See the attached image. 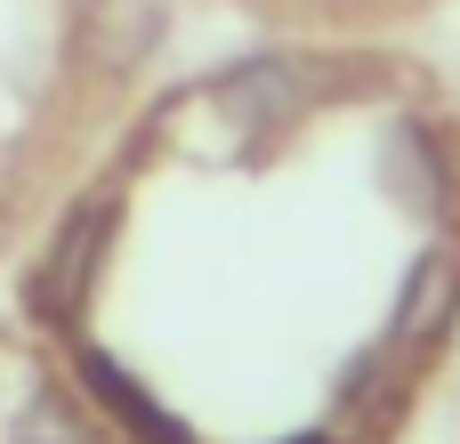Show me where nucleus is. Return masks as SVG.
Listing matches in <instances>:
<instances>
[{
    "label": "nucleus",
    "mask_w": 460,
    "mask_h": 444,
    "mask_svg": "<svg viewBox=\"0 0 460 444\" xmlns=\"http://www.w3.org/2000/svg\"><path fill=\"white\" fill-rule=\"evenodd\" d=\"M105 243H113V202L97 194V202H81V210L57 226V243H49L40 275H32V315H49V324H73V315L89 307V291H97Z\"/></svg>",
    "instance_id": "f257e3e1"
},
{
    "label": "nucleus",
    "mask_w": 460,
    "mask_h": 444,
    "mask_svg": "<svg viewBox=\"0 0 460 444\" xmlns=\"http://www.w3.org/2000/svg\"><path fill=\"white\" fill-rule=\"evenodd\" d=\"M170 0H81V57L105 81H129L154 49H162Z\"/></svg>",
    "instance_id": "f03ea898"
},
{
    "label": "nucleus",
    "mask_w": 460,
    "mask_h": 444,
    "mask_svg": "<svg viewBox=\"0 0 460 444\" xmlns=\"http://www.w3.org/2000/svg\"><path fill=\"white\" fill-rule=\"evenodd\" d=\"M453 307H460V259L453 251H429V259L404 275V299H396L388 340H396V348H437V332L453 324Z\"/></svg>",
    "instance_id": "7ed1b4c3"
},
{
    "label": "nucleus",
    "mask_w": 460,
    "mask_h": 444,
    "mask_svg": "<svg viewBox=\"0 0 460 444\" xmlns=\"http://www.w3.org/2000/svg\"><path fill=\"white\" fill-rule=\"evenodd\" d=\"M81 380H89V396H97L137 444H194L154 396H146V388H137V380H129V372H121V364H113V356H105V348H81Z\"/></svg>",
    "instance_id": "20e7f679"
},
{
    "label": "nucleus",
    "mask_w": 460,
    "mask_h": 444,
    "mask_svg": "<svg viewBox=\"0 0 460 444\" xmlns=\"http://www.w3.org/2000/svg\"><path fill=\"white\" fill-rule=\"evenodd\" d=\"M291 105H299V73H291L283 57H251V65H234V73L218 81V113H226L234 129H275Z\"/></svg>",
    "instance_id": "39448f33"
},
{
    "label": "nucleus",
    "mask_w": 460,
    "mask_h": 444,
    "mask_svg": "<svg viewBox=\"0 0 460 444\" xmlns=\"http://www.w3.org/2000/svg\"><path fill=\"white\" fill-rule=\"evenodd\" d=\"M16 444H89L81 404H73V396H57V388H40V396L24 404V421H16Z\"/></svg>",
    "instance_id": "423d86ee"
},
{
    "label": "nucleus",
    "mask_w": 460,
    "mask_h": 444,
    "mask_svg": "<svg viewBox=\"0 0 460 444\" xmlns=\"http://www.w3.org/2000/svg\"><path fill=\"white\" fill-rule=\"evenodd\" d=\"M291 444H332V437H291Z\"/></svg>",
    "instance_id": "0eeeda50"
}]
</instances>
